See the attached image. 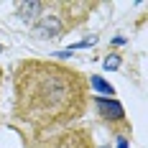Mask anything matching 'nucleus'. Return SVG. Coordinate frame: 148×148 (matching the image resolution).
Wrapping results in <instances>:
<instances>
[{"label": "nucleus", "instance_id": "f257e3e1", "mask_svg": "<svg viewBox=\"0 0 148 148\" xmlns=\"http://www.w3.org/2000/svg\"><path fill=\"white\" fill-rule=\"evenodd\" d=\"M87 74L54 59H21L13 66V128L26 140L77 125L89 107Z\"/></svg>", "mask_w": 148, "mask_h": 148}, {"label": "nucleus", "instance_id": "f03ea898", "mask_svg": "<svg viewBox=\"0 0 148 148\" xmlns=\"http://www.w3.org/2000/svg\"><path fill=\"white\" fill-rule=\"evenodd\" d=\"M92 10H97V3H87V0H44V13L31 23V31H33L36 38L56 41L61 36L72 33L77 26H82L92 15Z\"/></svg>", "mask_w": 148, "mask_h": 148}, {"label": "nucleus", "instance_id": "7ed1b4c3", "mask_svg": "<svg viewBox=\"0 0 148 148\" xmlns=\"http://www.w3.org/2000/svg\"><path fill=\"white\" fill-rule=\"evenodd\" d=\"M26 148H97L95 146V138L92 130L87 125H69V128H61L54 133H46L36 140H26Z\"/></svg>", "mask_w": 148, "mask_h": 148}, {"label": "nucleus", "instance_id": "20e7f679", "mask_svg": "<svg viewBox=\"0 0 148 148\" xmlns=\"http://www.w3.org/2000/svg\"><path fill=\"white\" fill-rule=\"evenodd\" d=\"M89 105H92L97 120H102L115 138H128V135L133 133V125H130V120L125 115V107L120 105V100H115V97H102V95H92L89 97Z\"/></svg>", "mask_w": 148, "mask_h": 148}, {"label": "nucleus", "instance_id": "39448f33", "mask_svg": "<svg viewBox=\"0 0 148 148\" xmlns=\"http://www.w3.org/2000/svg\"><path fill=\"white\" fill-rule=\"evenodd\" d=\"M41 13H44V0H26V3H15V15H18L23 23H33Z\"/></svg>", "mask_w": 148, "mask_h": 148}, {"label": "nucleus", "instance_id": "423d86ee", "mask_svg": "<svg viewBox=\"0 0 148 148\" xmlns=\"http://www.w3.org/2000/svg\"><path fill=\"white\" fill-rule=\"evenodd\" d=\"M87 82H89V89H97V92H102V97L107 95V97H112L115 95V89H112V84H107L100 74H92V77H87Z\"/></svg>", "mask_w": 148, "mask_h": 148}, {"label": "nucleus", "instance_id": "0eeeda50", "mask_svg": "<svg viewBox=\"0 0 148 148\" xmlns=\"http://www.w3.org/2000/svg\"><path fill=\"white\" fill-rule=\"evenodd\" d=\"M120 64H123V56H120V54H107V56H105V61H102L105 69H118Z\"/></svg>", "mask_w": 148, "mask_h": 148}, {"label": "nucleus", "instance_id": "6e6552de", "mask_svg": "<svg viewBox=\"0 0 148 148\" xmlns=\"http://www.w3.org/2000/svg\"><path fill=\"white\" fill-rule=\"evenodd\" d=\"M95 44H97V36H89V38L79 41V44H72V46H69V51H72V49H87V46H95Z\"/></svg>", "mask_w": 148, "mask_h": 148}, {"label": "nucleus", "instance_id": "1a4fd4ad", "mask_svg": "<svg viewBox=\"0 0 148 148\" xmlns=\"http://www.w3.org/2000/svg\"><path fill=\"white\" fill-rule=\"evenodd\" d=\"M118 140V148H128V138H115Z\"/></svg>", "mask_w": 148, "mask_h": 148}, {"label": "nucleus", "instance_id": "9d476101", "mask_svg": "<svg viewBox=\"0 0 148 148\" xmlns=\"http://www.w3.org/2000/svg\"><path fill=\"white\" fill-rule=\"evenodd\" d=\"M3 77H5V69L0 66V87H3Z\"/></svg>", "mask_w": 148, "mask_h": 148}, {"label": "nucleus", "instance_id": "9b49d317", "mask_svg": "<svg viewBox=\"0 0 148 148\" xmlns=\"http://www.w3.org/2000/svg\"><path fill=\"white\" fill-rule=\"evenodd\" d=\"M3 51H5V49H3V46H0V54H3Z\"/></svg>", "mask_w": 148, "mask_h": 148}]
</instances>
